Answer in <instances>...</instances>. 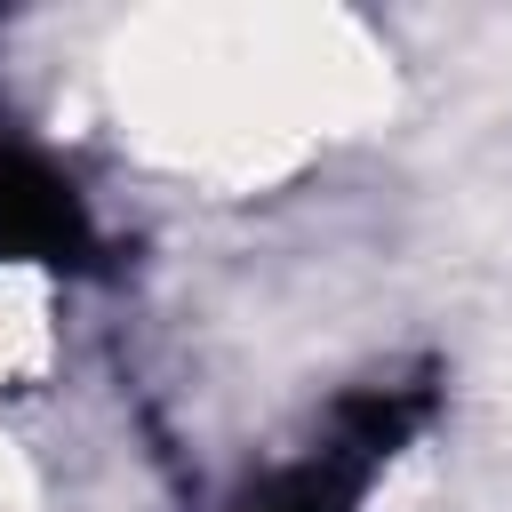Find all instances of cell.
Segmentation results:
<instances>
[{
	"instance_id": "cell-1",
	"label": "cell",
	"mask_w": 512,
	"mask_h": 512,
	"mask_svg": "<svg viewBox=\"0 0 512 512\" xmlns=\"http://www.w3.org/2000/svg\"><path fill=\"white\" fill-rule=\"evenodd\" d=\"M56 352V304H48V280L16 256H0V392L40 376Z\"/></svg>"
}]
</instances>
